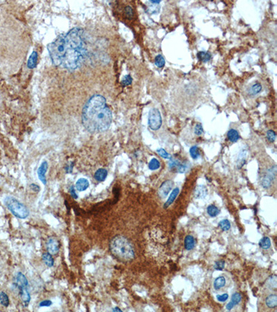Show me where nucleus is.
<instances>
[{
	"instance_id": "nucleus-43",
	"label": "nucleus",
	"mask_w": 277,
	"mask_h": 312,
	"mask_svg": "<svg viewBox=\"0 0 277 312\" xmlns=\"http://www.w3.org/2000/svg\"><path fill=\"white\" fill-rule=\"evenodd\" d=\"M69 192H70V194H71V196H72V198H74V199H77L78 195L76 194V192H75V190L74 186H71L70 189H69Z\"/></svg>"
},
{
	"instance_id": "nucleus-4",
	"label": "nucleus",
	"mask_w": 277,
	"mask_h": 312,
	"mask_svg": "<svg viewBox=\"0 0 277 312\" xmlns=\"http://www.w3.org/2000/svg\"><path fill=\"white\" fill-rule=\"evenodd\" d=\"M4 204L10 212L17 218L24 219L29 216V210L26 206L12 196H6L4 198Z\"/></svg>"
},
{
	"instance_id": "nucleus-30",
	"label": "nucleus",
	"mask_w": 277,
	"mask_h": 312,
	"mask_svg": "<svg viewBox=\"0 0 277 312\" xmlns=\"http://www.w3.org/2000/svg\"><path fill=\"white\" fill-rule=\"evenodd\" d=\"M159 167H160V162L156 158H153L150 160L148 164L149 169L152 170V171H155V170L159 169Z\"/></svg>"
},
{
	"instance_id": "nucleus-5",
	"label": "nucleus",
	"mask_w": 277,
	"mask_h": 312,
	"mask_svg": "<svg viewBox=\"0 0 277 312\" xmlns=\"http://www.w3.org/2000/svg\"><path fill=\"white\" fill-rule=\"evenodd\" d=\"M162 125V118L159 110L153 108L150 110L148 114V126L151 130L157 131Z\"/></svg>"
},
{
	"instance_id": "nucleus-12",
	"label": "nucleus",
	"mask_w": 277,
	"mask_h": 312,
	"mask_svg": "<svg viewBox=\"0 0 277 312\" xmlns=\"http://www.w3.org/2000/svg\"><path fill=\"white\" fill-rule=\"evenodd\" d=\"M241 300H242L241 295L240 294H238V293H235V294H233L231 296V301L226 305V309L229 311L231 310L236 305H237L240 303Z\"/></svg>"
},
{
	"instance_id": "nucleus-20",
	"label": "nucleus",
	"mask_w": 277,
	"mask_h": 312,
	"mask_svg": "<svg viewBox=\"0 0 277 312\" xmlns=\"http://www.w3.org/2000/svg\"><path fill=\"white\" fill-rule=\"evenodd\" d=\"M226 285V279L225 277L220 276L214 280L213 287L216 290H220L222 289Z\"/></svg>"
},
{
	"instance_id": "nucleus-17",
	"label": "nucleus",
	"mask_w": 277,
	"mask_h": 312,
	"mask_svg": "<svg viewBox=\"0 0 277 312\" xmlns=\"http://www.w3.org/2000/svg\"><path fill=\"white\" fill-rule=\"evenodd\" d=\"M196 244V240L191 235H187L184 239V246L187 250H191L193 249Z\"/></svg>"
},
{
	"instance_id": "nucleus-16",
	"label": "nucleus",
	"mask_w": 277,
	"mask_h": 312,
	"mask_svg": "<svg viewBox=\"0 0 277 312\" xmlns=\"http://www.w3.org/2000/svg\"><path fill=\"white\" fill-rule=\"evenodd\" d=\"M37 56L38 55H37V53L36 51L33 52V53L31 54L27 62V67L29 69H34L37 66Z\"/></svg>"
},
{
	"instance_id": "nucleus-7",
	"label": "nucleus",
	"mask_w": 277,
	"mask_h": 312,
	"mask_svg": "<svg viewBox=\"0 0 277 312\" xmlns=\"http://www.w3.org/2000/svg\"><path fill=\"white\" fill-rule=\"evenodd\" d=\"M174 185V182L171 180H168L163 182L158 190V195L159 198H165L172 190Z\"/></svg>"
},
{
	"instance_id": "nucleus-46",
	"label": "nucleus",
	"mask_w": 277,
	"mask_h": 312,
	"mask_svg": "<svg viewBox=\"0 0 277 312\" xmlns=\"http://www.w3.org/2000/svg\"><path fill=\"white\" fill-rule=\"evenodd\" d=\"M150 2L152 3V4H159L160 2H161V1L160 0H152V1H150Z\"/></svg>"
},
{
	"instance_id": "nucleus-39",
	"label": "nucleus",
	"mask_w": 277,
	"mask_h": 312,
	"mask_svg": "<svg viewBox=\"0 0 277 312\" xmlns=\"http://www.w3.org/2000/svg\"><path fill=\"white\" fill-rule=\"evenodd\" d=\"M204 132L203 127L201 124H197L194 128V133L196 135H201Z\"/></svg>"
},
{
	"instance_id": "nucleus-27",
	"label": "nucleus",
	"mask_w": 277,
	"mask_h": 312,
	"mask_svg": "<svg viewBox=\"0 0 277 312\" xmlns=\"http://www.w3.org/2000/svg\"><path fill=\"white\" fill-rule=\"evenodd\" d=\"M207 213L211 217H216L220 214V210L213 205H210L207 207Z\"/></svg>"
},
{
	"instance_id": "nucleus-29",
	"label": "nucleus",
	"mask_w": 277,
	"mask_h": 312,
	"mask_svg": "<svg viewBox=\"0 0 277 312\" xmlns=\"http://www.w3.org/2000/svg\"><path fill=\"white\" fill-rule=\"evenodd\" d=\"M189 152H190V155L193 159L197 160L200 157L199 148H198L197 146H193L192 147H191Z\"/></svg>"
},
{
	"instance_id": "nucleus-13",
	"label": "nucleus",
	"mask_w": 277,
	"mask_h": 312,
	"mask_svg": "<svg viewBox=\"0 0 277 312\" xmlns=\"http://www.w3.org/2000/svg\"><path fill=\"white\" fill-rule=\"evenodd\" d=\"M15 285L17 287H22V286H29V281L23 273L19 272L17 273L15 277Z\"/></svg>"
},
{
	"instance_id": "nucleus-1",
	"label": "nucleus",
	"mask_w": 277,
	"mask_h": 312,
	"mask_svg": "<svg viewBox=\"0 0 277 312\" xmlns=\"http://www.w3.org/2000/svg\"><path fill=\"white\" fill-rule=\"evenodd\" d=\"M52 63L74 71L83 64L87 56V45L84 31L80 28H73L62 33L47 45Z\"/></svg>"
},
{
	"instance_id": "nucleus-19",
	"label": "nucleus",
	"mask_w": 277,
	"mask_h": 312,
	"mask_svg": "<svg viewBox=\"0 0 277 312\" xmlns=\"http://www.w3.org/2000/svg\"><path fill=\"white\" fill-rule=\"evenodd\" d=\"M179 188H177V187L174 189V190H173L171 195H170L168 198V200L166 201V202L165 203L164 206H164V208H168L173 202H174L175 198H177V195L179 194Z\"/></svg>"
},
{
	"instance_id": "nucleus-33",
	"label": "nucleus",
	"mask_w": 277,
	"mask_h": 312,
	"mask_svg": "<svg viewBox=\"0 0 277 312\" xmlns=\"http://www.w3.org/2000/svg\"><path fill=\"white\" fill-rule=\"evenodd\" d=\"M276 276L273 275L269 277V279L267 280V285L268 286V287L271 289H276Z\"/></svg>"
},
{
	"instance_id": "nucleus-31",
	"label": "nucleus",
	"mask_w": 277,
	"mask_h": 312,
	"mask_svg": "<svg viewBox=\"0 0 277 312\" xmlns=\"http://www.w3.org/2000/svg\"><path fill=\"white\" fill-rule=\"evenodd\" d=\"M220 229L223 231H227L231 228V223L227 219H224L221 220L218 224Z\"/></svg>"
},
{
	"instance_id": "nucleus-34",
	"label": "nucleus",
	"mask_w": 277,
	"mask_h": 312,
	"mask_svg": "<svg viewBox=\"0 0 277 312\" xmlns=\"http://www.w3.org/2000/svg\"><path fill=\"white\" fill-rule=\"evenodd\" d=\"M132 82H133V78H132L130 74L125 76L121 81V86L123 87H125L128 86H130L132 84Z\"/></svg>"
},
{
	"instance_id": "nucleus-32",
	"label": "nucleus",
	"mask_w": 277,
	"mask_h": 312,
	"mask_svg": "<svg viewBox=\"0 0 277 312\" xmlns=\"http://www.w3.org/2000/svg\"><path fill=\"white\" fill-rule=\"evenodd\" d=\"M155 64L157 67L159 68H162L165 65V59L162 55L159 54L156 56L155 58Z\"/></svg>"
},
{
	"instance_id": "nucleus-10",
	"label": "nucleus",
	"mask_w": 277,
	"mask_h": 312,
	"mask_svg": "<svg viewBox=\"0 0 277 312\" xmlns=\"http://www.w3.org/2000/svg\"><path fill=\"white\" fill-rule=\"evenodd\" d=\"M19 291V294L21 298L22 303L24 307H27L31 300V295L28 290V286H22V287H17Z\"/></svg>"
},
{
	"instance_id": "nucleus-37",
	"label": "nucleus",
	"mask_w": 277,
	"mask_h": 312,
	"mask_svg": "<svg viewBox=\"0 0 277 312\" xmlns=\"http://www.w3.org/2000/svg\"><path fill=\"white\" fill-rule=\"evenodd\" d=\"M266 136L267 140H268V141H270V142H274L276 140V133L272 130L267 131Z\"/></svg>"
},
{
	"instance_id": "nucleus-6",
	"label": "nucleus",
	"mask_w": 277,
	"mask_h": 312,
	"mask_svg": "<svg viewBox=\"0 0 277 312\" xmlns=\"http://www.w3.org/2000/svg\"><path fill=\"white\" fill-rule=\"evenodd\" d=\"M276 166H274L267 170V173L264 175L260 181V184L262 187L265 189H268L272 185L274 180L276 178Z\"/></svg>"
},
{
	"instance_id": "nucleus-11",
	"label": "nucleus",
	"mask_w": 277,
	"mask_h": 312,
	"mask_svg": "<svg viewBox=\"0 0 277 312\" xmlns=\"http://www.w3.org/2000/svg\"><path fill=\"white\" fill-rule=\"evenodd\" d=\"M208 194L207 187L204 185H198L194 190L193 196L197 199H202L204 198Z\"/></svg>"
},
{
	"instance_id": "nucleus-26",
	"label": "nucleus",
	"mask_w": 277,
	"mask_h": 312,
	"mask_svg": "<svg viewBox=\"0 0 277 312\" xmlns=\"http://www.w3.org/2000/svg\"><path fill=\"white\" fill-rule=\"evenodd\" d=\"M259 245L264 250H267L271 247V241L270 239L267 237H263L259 241Z\"/></svg>"
},
{
	"instance_id": "nucleus-24",
	"label": "nucleus",
	"mask_w": 277,
	"mask_h": 312,
	"mask_svg": "<svg viewBox=\"0 0 277 312\" xmlns=\"http://www.w3.org/2000/svg\"><path fill=\"white\" fill-rule=\"evenodd\" d=\"M261 90H262V86L259 83H256L254 85H252L249 90V94L251 96H255L257 95L258 94H259Z\"/></svg>"
},
{
	"instance_id": "nucleus-38",
	"label": "nucleus",
	"mask_w": 277,
	"mask_h": 312,
	"mask_svg": "<svg viewBox=\"0 0 277 312\" xmlns=\"http://www.w3.org/2000/svg\"><path fill=\"white\" fill-rule=\"evenodd\" d=\"M225 265V261H223V260L218 261L215 263V265H214V269H215L216 270H222L223 269H224Z\"/></svg>"
},
{
	"instance_id": "nucleus-15",
	"label": "nucleus",
	"mask_w": 277,
	"mask_h": 312,
	"mask_svg": "<svg viewBox=\"0 0 277 312\" xmlns=\"http://www.w3.org/2000/svg\"><path fill=\"white\" fill-rule=\"evenodd\" d=\"M108 172L105 169H99L94 173V178L98 182H103L105 181V179L108 176Z\"/></svg>"
},
{
	"instance_id": "nucleus-9",
	"label": "nucleus",
	"mask_w": 277,
	"mask_h": 312,
	"mask_svg": "<svg viewBox=\"0 0 277 312\" xmlns=\"http://www.w3.org/2000/svg\"><path fill=\"white\" fill-rule=\"evenodd\" d=\"M48 163L46 161H43L40 166V167L37 169V176L40 181L42 182V184L45 185H46V173L48 170Z\"/></svg>"
},
{
	"instance_id": "nucleus-35",
	"label": "nucleus",
	"mask_w": 277,
	"mask_h": 312,
	"mask_svg": "<svg viewBox=\"0 0 277 312\" xmlns=\"http://www.w3.org/2000/svg\"><path fill=\"white\" fill-rule=\"evenodd\" d=\"M175 169H177V171L179 173H185L186 171H187L188 169V165H187V164H182L179 162L177 164V165L176 166Z\"/></svg>"
},
{
	"instance_id": "nucleus-2",
	"label": "nucleus",
	"mask_w": 277,
	"mask_h": 312,
	"mask_svg": "<svg viewBox=\"0 0 277 312\" xmlns=\"http://www.w3.org/2000/svg\"><path fill=\"white\" fill-rule=\"evenodd\" d=\"M82 124L91 133L105 132L111 126L112 112L100 94H94L87 100L82 110Z\"/></svg>"
},
{
	"instance_id": "nucleus-3",
	"label": "nucleus",
	"mask_w": 277,
	"mask_h": 312,
	"mask_svg": "<svg viewBox=\"0 0 277 312\" xmlns=\"http://www.w3.org/2000/svg\"><path fill=\"white\" fill-rule=\"evenodd\" d=\"M109 250L113 256L119 261L128 262L135 257L134 249L132 243L124 236L116 235L109 242Z\"/></svg>"
},
{
	"instance_id": "nucleus-45",
	"label": "nucleus",
	"mask_w": 277,
	"mask_h": 312,
	"mask_svg": "<svg viewBox=\"0 0 277 312\" xmlns=\"http://www.w3.org/2000/svg\"><path fill=\"white\" fill-rule=\"evenodd\" d=\"M30 187L31 188V190L34 191H36V192H39L40 190V187H39V185H37L36 184H34V183L31 184Z\"/></svg>"
},
{
	"instance_id": "nucleus-18",
	"label": "nucleus",
	"mask_w": 277,
	"mask_h": 312,
	"mask_svg": "<svg viewBox=\"0 0 277 312\" xmlns=\"http://www.w3.org/2000/svg\"><path fill=\"white\" fill-rule=\"evenodd\" d=\"M266 305L269 308L274 309L277 306V296L276 294H271L267 296L265 300Z\"/></svg>"
},
{
	"instance_id": "nucleus-40",
	"label": "nucleus",
	"mask_w": 277,
	"mask_h": 312,
	"mask_svg": "<svg viewBox=\"0 0 277 312\" xmlns=\"http://www.w3.org/2000/svg\"><path fill=\"white\" fill-rule=\"evenodd\" d=\"M125 13L126 15V17L131 19L133 17V10L130 6H127L125 8Z\"/></svg>"
},
{
	"instance_id": "nucleus-23",
	"label": "nucleus",
	"mask_w": 277,
	"mask_h": 312,
	"mask_svg": "<svg viewBox=\"0 0 277 312\" xmlns=\"http://www.w3.org/2000/svg\"><path fill=\"white\" fill-rule=\"evenodd\" d=\"M247 157V152L245 150H242L241 152L239 153L238 160H237V166L238 168H241L242 166L245 165V161H246Z\"/></svg>"
},
{
	"instance_id": "nucleus-44",
	"label": "nucleus",
	"mask_w": 277,
	"mask_h": 312,
	"mask_svg": "<svg viewBox=\"0 0 277 312\" xmlns=\"http://www.w3.org/2000/svg\"><path fill=\"white\" fill-rule=\"evenodd\" d=\"M74 162H71L69 164V165H67L65 167V171L66 172H67V173H72V171H73V166H74Z\"/></svg>"
},
{
	"instance_id": "nucleus-41",
	"label": "nucleus",
	"mask_w": 277,
	"mask_h": 312,
	"mask_svg": "<svg viewBox=\"0 0 277 312\" xmlns=\"http://www.w3.org/2000/svg\"><path fill=\"white\" fill-rule=\"evenodd\" d=\"M216 298L219 302H225L229 298L228 294H224L222 295H217Z\"/></svg>"
},
{
	"instance_id": "nucleus-22",
	"label": "nucleus",
	"mask_w": 277,
	"mask_h": 312,
	"mask_svg": "<svg viewBox=\"0 0 277 312\" xmlns=\"http://www.w3.org/2000/svg\"><path fill=\"white\" fill-rule=\"evenodd\" d=\"M227 137L229 141H231L233 143H234L236 142L239 139H240V135H239V133L236 130L232 128L228 131Z\"/></svg>"
},
{
	"instance_id": "nucleus-36",
	"label": "nucleus",
	"mask_w": 277,
	"mask_h": 312,
	"mask_svg": "<svg viewBox=\"0 0 277 312\" xmlns=\"http://www.w3.org/2000/svg\"><path fill=\"white\" fill-rule=\"evenodd\" d=\"M157 153H158L160 156H162V157H163L164 159H167V160L172 159V156L170 155L168 152H166V151H165L163 149H157Z\"/></svg>"
},
{
	"instance_id": "nucleus-47",
	"label": "nucleus",
	"mask_w": 277,
	"mask_h": 312,
	"mask_svg": "<svg viewBox=\"0 0 277 312\" xmlns=\"http://www.w3.org/2000/svg\"><path fill=\"white\" fill-rule=\"evenodd\" d=\"M112 311H122V310H121V309H119V308H118V307H115V308H114V309H113V310H112Z\"/></svg>"
},
{
	"instance_id": "nucleus-14",
	"label": "nucleus",
	"mask_w": 277,
	"mask_h": 312,
	"mask_svg": "<svg viewBox=\"0 0 277 312\" xmlns=\"http://www.w3.org/2000/svg\"><path fill=\"white\" fill-rule=\"evenodd\" d=\"M89 186H90L89 181L84 178H79L77 181V182H75V188H76V190L79 191H85L89 187Z\"/></svg>"
},
{
	"instance_id": "nucleus-42",
	"label": "nucleus",
	"mask_w": 277,
	"mask_h": 312,
	"mask_svg": "<svg viewBox=\"0 0 277 312\" xmlns=\"http://www.w3.org/2000/svg\"><path fill=\"white\" fill-rule=\"evenodd\" d=\"M51 305H52V302L51 300H42V301H41L40 302L39 306L40 307H50Z\"/></svg>"
},
{
	"instance_id": "nucleus-8",
	"label": "nucleus",
	"mask_w": 277,
	"mask_h": 312,
	"mask_svg": "<svg viewBox=\"0 0 277 312\" xmlns=\"http://www.w3.org/2000/svg\"><path fill=\"white\" fill-rule=\"evenodd\" d=\"M46 248L50 254L56 255L60 250L59 241L53 237H49L46 241Z\"/></svg>"
},
{
	"instance_id": "nucleus-25",
	"label": "nucleus",
	"mask_w": 277,
	"mask_h": 312,
	"mask_svg": "<svg viewBox=\"0 0 277 312\" xmlns=\"http://www.w3.org/2000/svg\"><path fill=\"white\" fill-rule=\"evenodd\" d=\"M197 57L201 62H207L210 61L211 58V55L210 53L207 52H200L197 53Z\"/></svg>"
},
{
	"instance_id": "nucleus-21",
	"label": "nucleus",
	"mask_w": 277,
	"mask_h": 312,
	"mask_svg": "<svg viewBox=\"0 0 277 312\" xmlns=\"http://www.w3.org/2000/svg\"><path fill=\"white\" fill-rule=\"evenodd\" d=\"M42 259L46 266L52 267L53 265H54V260H53V258L52 257V255L50 254L49 252L48 253H45L42 254Z\"/></svg>"
},
{
	"instance_id": "nucleus-28",
	"label": "nucleus",
	"mask_w": 277,
	"mask_h": 312,
	"mask_svg": "<svg viewBox=\"0 0 277 312\" xmlns=\"http://www.w3.org/2000/svg\"><path fill=\"white\" fill-rule=\"evenodd\" d=\"M0 304L6 307H7L9 305L8 296L4 291L0 292Z\"/></svg>"
}]
</instances>
